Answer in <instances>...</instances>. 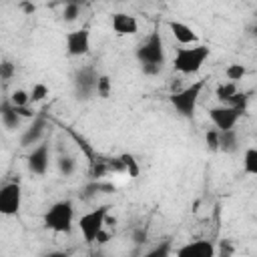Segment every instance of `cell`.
<instances>
[{
	"mask_svg": "<svg viewBox=\"0 0 257 257\" xmlns=\"http://www.w3.org/2000/svg\"><path fill=\"white\" fill-rule=\"evenodd\" d=\"M28 96H30V102H42L48 96V86L44 82H34Z\"/></svg>",
	"mask_w": 257,
	"mask_h": 257,
	"instance_id": "cb8c5ba5",
	"label": "cell"
},
{
	"mask_svg": "<svg viewBox=\"0 0 257 257\" xmlns=\"http://www.w3.org/2000/svg\"><path fill=\"white\" fill-rule=\"evenodd\" d=\"M98 72L94 66H82L74 72L72 76V88H74V98L80 102H86L94 96L96 90V80H98Z\"/></svg>",
	"mask_w": 257,
	"mask_h": 257,
	"instance_id": "8992f818",
	"label": "cell"
},
{
	"mask_svg": "<svg viewBox=\"0 0 257 257\" xmlns=\"http://www.w3.org/2000/svg\"><path fill=\"white\" fill-rule=\"evenodd\" d=\"M18 8H20L26 16H32V14L36 12V6H34L32 2H20V4H18Z\"/></svg>",
	"mask_w": 257,
	"mask_h": 257,
	"instance_id": "f546056e",
	"label": "cell"
},
{
	"mask_svg": "<svg viewBox=\"0 0 257 257\" xmlns=\"http://www.w3.org/2000/svg\"><path fill=\"white\" fill-rule=\"evenodd\" d=\"M44 227L52 233H64L68 235L74 227V203L70 199H60L48 207L42 219Z\"/></svg>",
	"mask_w": 257,
	"mask_h": 257,
	"instance_id": "7a4b0ae2",
	"label": "cell"
},
{
	"mask_svg": "<svg viewBox=\"0 0 257 257\" xmlns=\"http://www.w3.org/2000/svg\"><path fill=\"white\" fill-rule=\"evenodd\" d=\"M0 122H2V126H4L6 131L14 133V131L20 128L22 118L18 116V112L14 110V106H12L10 102H4V104H0Z\"/></svg>",
	"mask_w": 257,
	"mask_h": 257,
	"instance_id": "9a60e30c",
	"label": "cell"
},
{
	"mask_svg": "<svg viewBox=\"0 0 257 257\" xmlns=\"http://www.w3.org/2000/svg\"><path fill=\"white\" fill-rule=\"evenodd\" d=\"M110 92H112V80H110L106 74H100L98 80H96V90H94V94L100 96V98H108Z\"/></svg>",
	"mask_w": 257,
	"mask_h": 257,
	"instance_id": "603a6c76",
	"label": "cell"
},
{
	"mask_svg": "<svg viewBox=\"0 0 257 257\" xmlns=\"http://www.w3.org/2000/svg\"><path fill=\"white\" fill-rule=\"evenodd\" d=\"M16 74V64L12 60H0V80H10Z\"/></svg>",
	"mask_w": 257,
	"mask_h": 257,
	"instance_id": "83f0119b",
	"label": "cell"
},
{
	"mask_svg": "<svg viewBox=\"0 0 257 257\" xmlns=\"http://www.w3.org/2000/svg\"><path fill=\"white\" fill-rule=\"evenodd\" d=\"M149 241V231H147V227H139V229H135L133 231V243L135 245H145Z\"/></svg>",
	"mask_w": 257,
	"mask_h": 257,
	"instance_id": "f1b7e54d",
	"label": "cell"
},
{
	"mask_svg": "<svg viewBox=\"0 0 257 257\" xmlns=\"http://www.w3.org/2000/svg\"><path fill=\"white\" fill-rule=\"evenodd\" d=\"M243 173L257 175V149L255 147H249L243 155Z\"/></svg>",
	"mask_w": 257,
	"mask_h": 257,
	"instance_id": "44dd1931",
	"label": "cell"
},
{
	"mask_svg": "<svg viewBox=\"0 0 257 257\" xmlns=\"http://www.w3.org/2000/svg\"><path fill=\"white\" fill-rule=\"evenodd\" d=\"M243 112H239L235 106H229V104H219V106H213L209 108V118L213 122V126L223 133V131H231L235 128L237 120L241 118Z\"/></svg>",
	"mask_w": 257,
	"mask_h": 257,
	"instance_id": "9c48e42d",
	"label": "cell"
},
{
	"mask_svg": "<svg viewBox=\"0 0 257 257\" xmlns=\"http://www.w3.org/2000/svg\"><path fill=\"white\" fill-rule=\"evenodd\" d=\"M64 46H66V54L72 56V58H80V56L88 54V50H90V30L88 28H78V30L66 32Z\"/></svg>",
	"mask_w": 257,
	"mask_h": 257,
	"instance_id": "30bf717a",
	"label": "cell"
},
{
	"mask_svg": "<svg viewBox=\"0 0 257 257\" xmlns=\"http://www.w3.org/2000/svg\"><path fill=\"white\" fill-rule=\"evenodd\" d=\"M173 253V241L171 239H163L159 243H155L143 257H171Z\"/></svg>",
	"mask_w": 257,
	"mask_h": 257,
	"instance_id": "d6986e66",
	"label": "cell"
},
{
	"mask_svg": "<svg viewBox=\"0 0 257 257\" xmlns=\"http://www.w3.org/2000/svg\"><path fill=\"white\" fill-rule=\"evenodd\" d=\"M135 56L141 66H165V46H163V36L155 28L145 40L137 44Z\"/></svg>",
	"mask_w": 257,
	"mask_h": 257,
	"instance_id": "3957f363",
	"label": "cell"
},
{
	"mask_svg": "<svg viewBox=\"0 0 257 257\" xmlns=\"http://www.w3.org/2000/svg\"><path fill=\"white\" fill-rule=\"evenodd\" d=\"M22 209V185L18 181H10L0 187V215L14 217Z\"/></svg>",
	"mask_w": 257,
	"mask_h": 257,
	"instance_id": "52a82bcc",
	"label": "cell"
},
{
	"mask_svg": "<svg viewBox=\"0 0 257 257\" xmlns=\"http://www.w3.org/2000/svg\"><path fill=\"white\" fill-rule=\"evenodd\" d=\"M205 147L211 153H217L219 151V131L217 128H209L205 133Z\"/></svg>",
	"mask_w": 257,
	"mask_h": 257,
	"instance_id": "4316f807",
	"label": "cell"
},
{
	"mask_svg": "<svg viewBox=\"0 0 257 257\" xmlns=\"http://www.w3.org/2000/svg\"><path fill=\"white\" fill-rule=\"evenodd\" d=\"M237 92H239V88H237L235 82H221V84L215 88V96H217V100H219L221 104H227Z\"/></svg>",
	"mask_w": 257,
	"mask_h": 257,
	"instance_id": "e0dca14e",
	"label": "cell"
},
{
	"mask_svg": "<svg viewBox=\"0 0 257 257\" xmlns=\"http://www.w3.org/2000/svg\"><path fill=\"white\" fill-rule=\"evenodd\" d=\"M110 26L118 36H133L139 32V20L126 12H114L110 16Z\"/></svg>",
	"mask_w": 257,
	"mask_h": 257,
	"instance_id": "7c38bea8",
	"label": "cell"
},
{
	"mask_svg": "<svg viewBox=\"0 0 257 257\" xmlns=\"http://www.w3.org/2000/svg\"><path fill=\"white\" fill-rule=\"evenodd\" d=\"M209 54H211V48L207 44H193V46L177 48L175 58H173V68L175 72L185 74V76L197 74L203 68Z\"/></svg>",
	"mask_w": 257,
	"mask_h": 257,
	"instance_id": "6da1fadb",
	"label": "cell"
},
{
	"mask_svg": "<svg viewBox=\"0 0 257 257\" xmlns=\"http://www.w3.org/2000/svg\"><path fill=\"white\" fill-rule=\"evenodd\" d=\"M90 257H106V255H104L100 249H96V251H92V253H90Z\"/></svg>",
	"mask_w": 257,
	"mask_h": 257,
	"instance_id": "1f68e13d",
	"label": "cell"
},
{
	"mask_svg": "<svg viewBox=\"0 0 257 257\" xmlns=\"http://www.w3.org/2000/svg\"><path fill=\"white\" fill-rule=\"evenodd\" d=\"M12 106H28L30 104V96H28V92L26 90H22V88H16V90H12V94H10V100H8Z\"/></svg>",
	"mask_w": 257,
	"mask_h": 257,
	"instance_id": "484cf974",
	"label": "cell"
},
{
	"mask_svg": "<svg viewBox=\"0 0 257 257\" xmlns=\"http://www.w3.org/2000/svg\"><path fill=\"white\" fill-rule=\"evenodd\" d=\"M203 86H205L203 80H195L193 84L183 86L181 90L169 94V102L177 110V114H181L183 118H189V120L195 116V110H197V104H199V96H201Z\"/></svg>",
	"mask_w": 257,
	"mask_h": 257,
	"instance_id": "277c9868",
	"label": "cell"
},
{
	"mask_svg": "<svg viewBox=\"0 0 257 257\" xmlns=\"http://www.w3.org/2000/svg\"><path fill=\"white\" fill-rule=\"evenodd\" d=\"M42 257H70L66 251H48V253H44Z\"/></svg>",
	"mask_w": 257,
	"mask_h": 257,
	"instance_id": "4dcf8cb0",
	"label": "cell"
},
{
	"mask_svg": "<svg viewBox=\"0 0 257 257\" xmlns=\"http://www.w3.org/2000/svg\"><path fill=\"white\" fill-rule=\"evenodd\" d=\"M219 151L221 153H237L239 151V135L235 128L219 133Z\"/></svg>",
	"mask_w": 257,
	"mask_h": 257,
	"instance_id": "2e32d148",
	"label": "cell"
},
{
	"mask_svg": "<svg viewBox=\"0 0 257 257\" xmlns=\"http://www.w3.org/2000/svg\"><path fill=\"white\" fill-rule=\"evenodd\" d=\"M46 133V118L44 116H34L32 122L24 128L22 137H20V147H36L40 143V139Z\"/></svg>",
	"mask_w": 257,
	"mask_h": 257,
	"instance_id": "4fadbf2b",
	"label": "cell"
},
{
	"mask_svg": "<svg viewBox=\"0 0 257 257\" xmlns=\"http://www.w3.org/2000/svg\"><path fill=\"white\" fill-rule=\"evenodd\" d=\"M106 215H108V205H100L88 213H84L80 219H78V229H80V235L84 239V243L92 245L98 237L100 231H104V223H106Z\"/></svg>",
	"mask_w": 257,
	"mask_h": 257,
	"instance_id": "5b68a950",
	"label": "cell"
},
{
	"mask_svg": "<svg viewBox=\"0 0 257 257\" xmlns=\"http://www.w3.org/2000/svg\"><path fill=\"white\" fill-rule=\"evenodd\" d=\"M245 74H247V68H245L243 64H239V62H233V64H229V66L225 68L227 82H235V84H237V80H241Z\"/></svg>",
	"mask_w": 257,
	"mask_h": 257,
	"instance_id": "7402d4cb",
	"label": "cell"
},
{
	"mask_svg": "<svg viewBox=\"0 0 257 257\" xmlns=\"http://www.w3.org/2000/svg\"><path fill=\"white\" fill-rule=\"evenodd\" d=\"M26 167L34 177H44L50 167V145L46 141H40L32 151L26 155Z\"/></svg>",
	"mask_w": 257,
	"mask_h": 257,
	"instance_id": "ba28073f",
	"label": "cell"
},
{
	"mask_svg": "<svg viewBox=\"0 0 257 257\" xmlns=\"http://www.w3.org/2000/svg\"><path fill=\"white\" fill-rule=\"evenodd\" d=\"M177 257H217V249L213 241L207 239H195L177 249Z\"/></svg>",
	"mask_w": 257,
	"mask_h": 257,
	"instance_id": "8fae6325",
	"label": "cell"
},
{
	"mask_svg": "<svg viewBox=\"0 0 257 257\" xmlns=\"http://www.w3.org/2000/svg\"><path fill=\"white\" fill-rule=\"evenodd\" d=\"M118 161H120L122 169L128 173V177H131V179H135V177H139V175H141V165H139V161H137L131 153H122V155L118 157Z\"/></svg>",
	"mask_w": 257,
	"mask_h": 257,
	"instance_id": "ffe728a7",
	"label": "cell"
},
{
	"mask_svg": "<svg viewBox=\"0 0 257 257\" xmlns=\"http://www.w3.org/2000/svg\"><path fill=\"white\" fill-rule=\"evenodd\" d=\"M80 16V4L76 2H66L62 8V20L64 22H74Z\"/></svg>",
	"mask_w": 257,
	"mask_h": 257,
	"instance_id": "d4e9b609",
	"label": "cell"
},
{
	"mask_svg": "<svg viewBox=\"0 0 257 257\" xmlns=\"http://www.w3.org/2000/svg\"><path fill=\"white\" fill-rule=\"evenodd\" d=\"M56 169H58L60 177H72L76 171V159L70 155H60L56 159Z\"/></svg>",
	"mask_w": 257,
	"mask_h": 257,
	"instance_id": "ac0fdd59",
	"label": "cell"
},
{
	"mask_svg": "<svg viewBox=\"0 0 257 257\" xmlns=\"http://www.w3.org/2000/svg\"><path fill=\"white\" fill-rule=\"evenodd\" d=\"M169 30L173 34V38L183 44V46H193V44H199V34L185 22L181 20H169Z\"/></svg>",
	"mask_w": 257,
	"mask_h": 257,
	"instance_id": "5bb4252c",
	"label": "cell"
}]
</instances>
